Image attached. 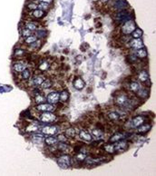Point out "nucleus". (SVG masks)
<instances>
[{"instance_id": "17", "label": "nucleus", "mask_w": 156, "mask_h": 176, "mask_svg": "<svg viewBox=\"0 0 156 176\" xmlns=\"http://www.w3.org/2000/svg\"><path fill=\"white\" fill-rule=\"evenodd\" d=\"M45 142H46V144L48 145V146H54V145H55L58 143V140H57L56 137H55L54 135H50L49 137L46 138Z\"/></svg>"}, {"instance_id": "23", "label": "nucleus", "mask_w": 156, "mask_h": 176, "mask_svg": "<svg viewBox=\"0 0 156 176\" xmlns=\"http://www.w3.org/2000/svg\"><path fill=\"white\" fill-rule=\"evenodd\" d=\"M140 88H141L140 85H139L138 83H136V82H132V83H130V85H129V90L133 92V93H136Z\"/></svg>"}, {"instance_id": "1", "label": "nucleus", "mask_w": 156, "mask_h": 176, "mask_svg": "<svg viewBox=\"0 0 156 176\" xmlns=\"http://www.w3.org/2000/svg\"><path fill=\"white\" fill-rule=\"evenodd\" d=\"M136 29V25H135L134 21L133 19H130L128 21L124 22L123 24L122 27H121V31L125 36H128V35H131L132 33Z\"/></svg>"}, {"instance_id": "33", "label": "nucleus", "mask_w": 156, "mask_h": 176, "mask_svg": "<svg viewBox=\"0 0 156 176\" xmlns=\"http://www.w3.org/2000/svg\"><path fill=\"white\" fill-rule=\"evenodd\" d=\"M86 157H87V154H86L85 153H82V152H78L77 154L75 155V159L79 162L85 161L86 159Z\"/></svg>"}, {"instance_id": "25", "label": "nucleus", "mask_w": 156, "mask_h": 176, "mask_svg": "<svg viewBox=\"0 0 156 176\" xmlns=\"http://www.w3.org/2000/svg\"><path fill=\"white\" fill-rule=\"evenodd\" d=\"M57 149H58L60 152L63 153H66L69 149V146L67 145L65 143H62V142H59L58 145H57Z\"/></svg>"}, {"instance_id": "2", "label": "nucleus", "mask_w": 156, "mask_h": 176, "mask_svg": "<svg viewBox=\"0 0 156 176\" xmlns=\"http://www.w3.org/2000/svg\"><path fill=\"white\" fill-rule=\"evenodd\" d=\"M114 18L119 23H124V22L132 19V13L126 9L122 10V11L117 12L115 15H114Z\"/></svg>"}, {"instance_id": "49", "label": "nucleus", "mask_w": 156, "mask_h": 176, "mask_svg": "<svg viewBox=\"0 0 156 176\" xmlns=\"http://www.w3.org/2000/svg\"><path fill=\"white\" fill-rule=\"evenodd\" d=\"M109 1V0H101V2L103 4H105V3H107V2Z\"/></svg>"}, {"instance_id": "13", "label": "nucleus", "mask_w": 156, "mask_h": 176, "mask_svg": "<svg viewBox=\"0 0 156 176\" xmlns=\"http://www.w3.org/2000/svg\"><path fill=\"white\" fill-rule=\"evenodd\" d=\"M125 134L124 133H116L115 134H114L111 138L109 139V143L111 144H114V143L116 142H119V141L123 140V139L124 138Z\"/></svg>"}, {"instance_id": "16", "label": "nucleus", "mask_w": 156, "mask_h": 176, "mask_svg": "<svg viewBox=\"0 0 156 176\" xmlns=\"http://www.w3.org/2000/svg\"><path fill=\"white\" fill-rule=\"evenodd\" d=\"M26 68V65L25 64H23V63L16 62L13 65V69L16 71V72H18V73L23 72Z\"/></svg>"}, {"instance_id": "47", "label": "nucleus", "mask_w": 156, "mask_h": 176, "mask_svg": "<svg viewBox=\"0 0 156 176\" xmlns=\"http://www.w3.org/2000/svg\"><path fill=\"white\" fill-rule=\"evenodd\" d=\"M128 60L133 63V62H135V61L137 60V58H136V56H130L128 57Z\"/></svg>"}, {"instance_id": "18", "label": "nucleus", "mask_w": 156, "mask_h": 176, "mask_svg": "<svg viewBox=\"0 0 156 176\" xmlns=\"http://www.w3.org/2000/svg\"><path fill=\"white\" fill-rule=\"evenodd\" d=\"M138 79L142 83H145L149 80V75L146 71H141L138 74Z\"/></svg>"}, {"instance_id": "42", "label": "nucleus", "mask_w": 156, "mask_h": 176, "mask_svg": "<svg viewBox=\"0 0 156 176\" xmlns=\"http://www.w3.org/2000/svg\"><path fill=\"white\" fill-rule=\"evenodd\" d=\"M32 139L36 143H41L43 141V135L42 134H34L32 136Z\"/></svg>"}, {"instance_id": "38", "label": "nucleus", "mask_w": 156, "mask_h": 176, "mask_svg": "<svg viewBox=\"0 0 156 176\" xmlns=\"http://www.w3.org/2000/svg\"><path fill=\"white\" fill-rule=\"evenodd\" d=\"M30 75H31V74H30V71L28 70V69H25L23 72H21V77L22 79H24V80H27V79L30 78Z\"/></svg>"}, {"instance_id": "3", "label": "nucleus", "mask_w": 156, "mask_h": 176, "mask_svg": "<svg viewBox=\"0 0 156 176\" xmlns=\"http://www.w3.org/2000/svg\"><path fill=\"white\" fill-rule=\"evenodd\" d=\"M38 119L43 123H53L56 119V116L52 112H44L39 114Z\"/></svg>"}, {"instance_id": "9", "label": "nucleus", "mask_w": 156, "mask_h": 176, "mask_svg": "<svg viewBox=\"0 0 156 176\" xmlns=\"http://www.w3.org/2000/svg\"><path fill=\"white\" fill-rule=\"evenodd\" d=\"M114 145V151L117 153H122L125 151L128 147V144H127L125 141H119V142H116L115 144Z\"/></svg>"}, {"instance_id": "4", "label": "nucleus", "mask_w": 156, "mask_h": 176, "mask_svg": "<svg viewBox=\"0 0 156 176\" xmlns=\"http://www.w3.org/2000/svg\"><path fill=\"white\" fill-rule=\"evenodd\" d=\"M35 110L38 113H44V112H53L55 110V106L51 104H40L35 106Z\"/></svg>"}, {"instance_id": "15", "label": "nucleus", "mask_w": 156, "mask_h": 176, "mask_svg": "<svg viewBox=\"0 0 156 176\" xmlns=\"http://www.w3.org/2000/svg\"><path fill=\"white\" fill-rule=\"evenodd\" d=\"M137 95H138L139 98H142V99H145V98L148 97L149 95V91L147 90V88H143L141 86L140 89L136 92Z\"/></svg>"}, {"instance_id": "32", "label": "nucleus", "mask_w": 156, "mask_h": 176, "mask_svg": "<svg viewBox=\"0 0 156 176\" xmlns=\"http://www.w3.org/2000/svg\"><path fill=\"white\" fill-rule=\"evenodd\" d=\"M52 81H50L49 79H46V80H44L42 84H41V88L42 89H48V88H50L52 86Z\"/></svg>"}, {"instance_id": "48", "label": "nucleus", "mask_w": 156, "mask_h": 176, "mask_svg": "<svg viewBox=\"0 0 156 176\" xmlns=\"http://www.w3.org/2000/svg\"><path fill=\"white\" fill-rule=\"evenodd\" d=\"M39 2H44V3H47V4H51L53 2V0H38Z\"/></svg>"}, {"instance_id": "21", "label": "nucleus", "mask_w": 156, "mask_h": 176, "mask_svg": "<svg viewBox=\"0 0 156 176\" xmlns=\"http://www.w3.org/2000/svg\"><path fill=\"white\" fill-rule=\"evenodd\" d=\"M26 131L28 133L37 132V131H39V125H37L36 124H29L27 127L26 128Z\"/></svg>"}, {"instance_id": "22", "label": "nucleus", "mask_w": 156, "mask_h": 176, "mask_svg": "<svg viewBox=\"0 0 156 176\" xmlns=\"http://www.w3.org/2000/svg\"><path fill=\"white\" fill-rule=\"evenodd\" d=\"M69 98V93L67 90H64L59 94V100H61L62 102H66Z\"/></svg>"}, {"instance_id": "37", "label": "nucleus", "mask_w": 156, "mask_h": 176, "mask_svg": "<svg viewBox=\"0 0 156 176\" xmlns=\"http://www.w3.org/2000/svg\"><path fill=\"white\" fill-rule=\"evenodd\" d=\"M103 134H104V133H103L102 130H99V129H93L92 130V135H94L95 138H100Z\"/></svg>"}, {"instance_id": "30", "label": "nucleus", "mask_w": 156, "mask_h": 176, "mask_svg": "<svg viewBox=\"0 0 156 176\" xmlns=\"http://www.w3.org/2000/svg\"><path fill=\"white\" fill-rule=\"evenodd\" d=\"M104 150L105 151L106 153H115V151H114V145L112 144L104 145Z\"/></svg>"}, {"instance_id": "8", "label": "nucleus", "mask_w": 156, "mask_h": 176, "mask_svg": "<svg viewBox=\"0 0 156 176\" xmlns=\"http://www.w3.org/2000/svg\"><path fill=\"white\" fill-rule=\"evenodd\" d=\"M41 131H42L43 134H46V135H55V134L57 133V131H58V129H57L56 126L47 125V126H45V127H43Z\"/></svg>"}, {"instance_id": "35", "label": "nucleus", "mask_w": 156, "mask_h": 176, "mask_svg": "<svg viewBox=\"0 0 156 176\" xmlns=\"http://www.w3.org/2000/svg\"><path fill=\"white\" fill-rule=\"evenodd\" d=\"M37 7H38V9H40V10H42V11L45 12V11H47V10L49 9V4L44 3V2H39Z\"/></svg>"}, {"instance_id": "26", "label": "nucleus", "mask_w": 156, "mask_h": 176, "mask_svg": "<svg viewBox=\"0 0 156 176\" xmlns=\"http://www.w3.org/2000/svg\"><path fill=\"white\" fill-rule=\"evenodd\" d=\"M135 56L137 57H140V58H145L147 56V52L143 48L137 49L136 52H135Z\"/></svg>"}, {"instance_id": "12", "label": "nucleus", "mask_w": 156, "mask_h": 176, "mask_svg": "<svg viewBox=\"0 0 156 176\" xmlns=\"http://www.w3.org/2000/svg\"><path fill=\"white\" fill-rule=\"evenodd\" d=\"M79 136H80V138H81L82 140L85 141V142H91L92 139H93V136H92V134H90V133L86 132V131H85V130L80 131Z\"/></svg>"}, {"instance_id": "24", "label": "nucleus", "mask_w": 156, "mask_h": 176, "mask_svg": "<svg viewBox=\"0 0 156 176\" xmlns=\"http://www.w3.org/2000/svg\"><path fill=\"white\" fill-rule=\"evenodd\" d=\"M32 16H34L35 18L40 19V18H42L43 16H45V12L42 11V10H40V9H38V8H37V9H36V10H34V11H33Z\"/></svg>"}, {"instance_id": "6", "label": "nucleus", "mask_w": 156, "mask_h": 176, "mask_svg": "<svg viewBox=\"0 0 156 176\" xmlns=\"http://www.w3.org/2000/svg\"><path fill=\"white\" fill-rule=\"evenodd\" d=\"M58 164L63 168H67L71 165V157L67 154H63L57 159Z\"/></svg>"}, {"instance_id": "28", "label": "nucleus", "mask_w": 156, "mask_h": 176, "mask_svg": "<svg viewBox=\"0 0 156 176\" xmlns=\"http://www.w3.org/2000/svg\"><path fill=\"white\" fill-rule=\"evenodd\" d=\"M49 67H50V65H49V63L47 62V61H44V62H42L40 65H39L38 69L40 71H43V72H45V71L48 70Z\"/></svg>"}, {"instance_id": "45", "label": "nucleus", "mask_w": 156, "mask_h": 176, "mask_svg": "<svg viewBox=\"0 0 156 176\" xmlns=\"http://www.w3.org/2000/svg\"><path fill=\"white\" fill-rule=\"evenodd\" d=\"M46 30H38L36 32V36H38V37H46Z\"/></svg>"}, {"instance_id": "41", "label": "nucleus", "mask_w": 156, "mask_h": 176, "mask_svg": "<svg viewBox=\"0 0 156 176\" xmlns=\"http://www.w3.org/2000/svg\"><path fill=\"white\" fill-rule=\"evenodd\" d=\"M25 50H23V49H16V50H15V52H14V56H16V57H21L25 55Z\"/></svg>"}, {"instance_id": "27", "label": "nucleus", "mask_w": 156, "mask_h": 176, "mask_svg": "<svg viewBox=\"0 0 156 176\" xmlns=\"http://www.w3.org/2000/svg\"><path fill=\"white\" fill-rule=\"evenodd\" d=\"M108 119L111 120V121H118L120 119V114H117L116 112H112V113H109L107 115Z\"/></svg>"}, {"instance_id": "11", "label": "nucleus", "mask_w": 156, "mask_h": 176, "mask_svg": "<svg viewBox=\"0 0 156 176\" xmlns=\"http://www.w3.org/2000/svg\"><path fill=\"white\" fill-rule=\"evenodd\" d=\"M46 100H47V102L51 104H57L59 101V94L56 93V92H52V93H50L48 95H47Z\"/></svg>"}, {"instance_id": "43", "label": "nucleus", "mask_w": 156, "mask_h": 176, "mask_svg": "<svg viewBox=\"0 0 156 176\" xmlns=\"http://www.w3.org/2000/svg\"><path fill=\"white\" fill-rule=\"evenodd\" d=\"M26 7H27V9L29 10V11H34V10H36L38 8L37 4H36V3H29L27 6H26Z\"/></svg>"}, {"instance_id": "5", "label": "nucleus", "mask_w": 156, "mask_h": 176, "mask_svg": "<svg viewBox=\"0 0 156 176\" xmlns=\"http://www.w3.org/2000/svg\"><path fill=\"white\" fill-rule=\"evenodd\" d=\"M127 3L125 0H114L112 5V8L116 12L122 11V10L126 9Z\"/></svg>"}, {"instance_id": "39", "label": "nucleus", "mask_w": 156, "mask_h": 176, "mask_svg": "<svg viewBox=\"0 0 156 176\" xmlns=\"http://www.w3.org/2000/svg\"><path fill=\"white\" fill-rule=\"evenodd\" d=\"M21 35H22V36L23 37H27V36H31L32 35V31L31 30H29V29H27L26 27H24V28H22L21 29Z\"/></svg>"}, {"instance_id": "29", "label": "nucleus", "mask_w": 156, "mask_h": 176, "mask_svg": "<svg viewBox=\"0 0 156 176\" xmlns=\"http://www.w3.org/2000/svg\"><path fill=\"white\" fill-rule=\"evenodd\" d=\"M25 27L31 30V31H36V30H37V26L35 23H33V22H26V23L25 24Z\"/></svg>"}, {"instance_id": "10", "label": "nucleus", "mask_w": 156, "mask_h": 176, "mask_svg": "<svg viewBox=\"0 0 156 176\" xmlns=\"http://www.w3.org/2000/svg\"><path fill=\"white\" fill-rule=\"evenodd\" d=\"M129 46L131 47L134 48V49H141L143 47V41H142L141 38H133V39L129 41Z\"/></svg>"}, {"instance_id": "7", "label": "nucleus", "mask_w": 156, "mask_h": 176, "mask_svg": "<svg viewBox=\"0 0 156 176\" xmlns=\"http://www.w3.org/2000/svg\"><path fill=\"white\" fill-rule=\"evenodd\" d=\"M145 120H146V118L143 117V116H142V115L135 116V117L133 118L132 121H131L130 127L131 128H137L138 126H140L141 124H144Z\"/></svg>"}, {"instance_id": "14", "label": "nucleus", "mask_w": 156, "mask_h": 176, "mask_svg": "<svg viewBox=\"0 0 156 176\" xmlns=\"http://www.w3.org/2000/svg\"><path fill=\"white\" fill-rule=\"evenodd\" d=\"M151 128H152L151 124H141L140 126L137 127V133H138V134H145V133H147L148 131L151 130Z\"/></svg>"}, {"instance_id": "34", "label": "nucleus", "mask_w": 156, "mask_h": 176, "mask_svg": "<svg viewBox=\"0 0 156 176\" xmlns=\"http://www.w3.org/2000/svg\"><path fill=\"white\" fill-rule=\"evenodd\" d=\"M65 134H66L68 137H75V134H76V130L75 128H68L65 130Z\"/></svg>"}, {"instance_id": "40", "label": "nucleus", "mask_w": 156, "mask_h": 176, "mask_svg": "<svg viewBox=\"0 0 156 176\" xmlns=\"http://www.w3.org/2000/svg\"><path fill=\"white\" fill-rule=\"evenodd\" d=\"M132 34H133V38H140L142 36V35H143V31H142L141 29H137L136 28V29L132 33Z\"/></svg>"}, {"instance_id": "19", "label": "nucleus", "mask_w": 156, "mask_h": 176, "mask_svg": "<svg viewBox=\"0 0 156 176\" xmlns=\"http://www.w3.org/2000/svg\"><path fill=\"white\" fill-rule=\"evenodd\" d=\"M45 79L43 78L42 76H40V75H36V76H35L34 78L32 79V81L30 82V85H35V86H38V85H40L41 84L44 82Z\"/></svg>"}, {"instance_id": "20", "label": "nucleus", "mask_w": 156, "mask_h": 176, "mask_svg": "<svg viewBox=\"0 0 156 176\" xmlns=\"http://www.w3.org/2000/svg\"><path fill=\"white\" fill-rule=\"evenodd\" d=\"M74 86L77 90H82L85 87V82L82 80L81 78H76L74 81Z\"/></svg>"}, {"instance_id": "44", "label": "nucleus", "mask_w": 156, "mask_h": 176, "mask_svg": "<svg viewBox=\"0 0 156 176\" xmlns=\"http://www.w3.org/2000/svg\"><path fill=\"white\" fill-rule=\"evenodd\" d=\"M56 138H57V140H58V142H62V143H66L67 142V138L65 137V134H59Z\"/></svg>"}, {"instance_id": "36", "label": "nucleus", "mask_w": 156, "mask_h": 176, "mask_svg": "<svg viewBox=\"0 0 156 176\" xmlns=\"http://www.w3.org/2000/svg\"><path fill=\"white\" fill-rule=\"evenodd\" d=\"M35 102H36V103L37 104H43V103H45V102H46V98H45L44 96H43L40 94V95H37L35 96Z\"/></svg>"}, {"instance_id": "31", "label": "nucleus", "mask_w": 156, "mask_h": 176, "mask_svg": "<svg viewBox=\"0 0 156 176\" xmlns=\"http://www.w3.org/2000/svg\"><path fill=\"white\" fill-rule=\"evenodd\" d=\"M36 41H37V36H35V35H31V36L26 37L25 43H26L27 45H30V44H32V43L36 42Z\"/></svg>"}, {"instance_id": "46", "label": "nucleus", "mask_w": 156, "mask_h": 176, "mask_svg": "<svg viewBox=\"0 0 156 176\" xmlns=\"http://www.w3.org/2000/svg\"><path fill=\"white\" fill-rule=\"evenodd\" d=\"M40 44H41V42L40 41H36V42H34V43H32V44H30V47H35L36 49H37L39 46H40Z\"/></svg>"}]
</instances>
